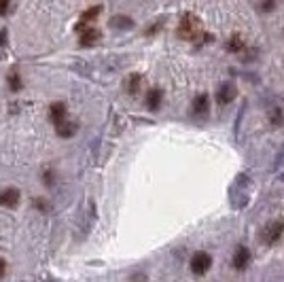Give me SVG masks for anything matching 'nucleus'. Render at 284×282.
Wrapping results in <instances>:
<instances>
[{
  "instance_id": "f257e3e1",
  "label": "nucleus",
  "mask_w": 284,
  "mask_h": 282,
  "mask_svg": "<svg viewBox=\"0 0 284 282\" xmlns=\"http://www.w3.org/2000/svg\"><path fill=\"white\" fill-rule=\"evenodd\" d=\"M178 36L183 40H198L201 34V21L195 13H184L181 17V23H178Z\"/></svg>"
},
{
  "instance_id": "7ed1b4c3",
  "label": "nucleus",
  "mask_w": 284,
  "mask_h": 282,
  "mask_svg": "<svg viewBox=\"0 0 284 282\" xmlns=\"http://www.w3.org/2000/svg\"><path fill=\"white\" fill-rule=\"evenodd\" d=\"M282 233H284V221L282 219H278V221H271L267 227L263 229V242L265 244H276L278 240L282 238Z\"/></svg>"
},
{
  "instance_id": "9b49d317",
  "label": "nucleus",
  "mask_w": 284,
  "mask_h": 282,
  "mask_svg": "<svg viewBox=\"0 0 284 282\" xmlns=\"http://www.w3.org/2000/svg\"><path fill=\"white\" fill-rule=\"evenodd\" d=\"M225 49L231 51V53H240V51H244L246 49V43H244V38H242V34L240 32L231 34L229 40L225 43Z\"/></svg>"
},
{
  "instance_id": "2eb2a0df",
  "label": "nucleus",
  "mask_w": 284,
  "mask_h": 282,
  "mask_svg": "<svg viewBox=\"0 0 284 282\" xmlns=\"http://www.w3.org/2000/svg\"><path fill=\"white\" fill-rule=\"evenodd\" d=\"M113 28H132V19L127 15H115L111 19Z\"/></svg>"
},
{
  "instance_id": "39448f33",
  "label": "nucleus",
  "mask_w": 284,
  "mask_h": 282,
  "mask_svg": "<svg viewBox=\"0 0 284 282\" xmlns=\"http://www.w3.org/2000/svg\"><path fill=\"white\" fill-rule=\"evenodd\" d=\"M237 98V87L234 83H223L217 91V102L218 104H229Z\"/></svg>"
},
{
  "instance_id": "ddd939ff",
  "label": "nucleus",
  "mask_w": 284,
  "mask_h": 282,
  "mask_svg": "<svg viewBox=\"0 0 284 282\" xmlns=\"http://www.w3.org/2000/svg\"><path fill=\"white\" fill-rule=\"evenodd\" d=\"M140 85H142V76L136 74V72H132L125 79V91L127 93H138V91H140Z\"/></svg>"
},
{
  "instance_id": "a211bd4d",
  "label": "nucleus",
  "mask_w": 284,
  "mask_h": 282,
  "mask_svg": "<svg viewBox=\"0 0 284 282\" xmlns=\"http://www.w3.org/2000/svg\"><path fill=\"white\" fill-rule=\"evenodd\" d=\"M4 269H7V263H4V259H0V276H4Z\"/></svg>"
},
{
  "instance_id": "9d476101",
  "label": "nucleus",
  "mask_w": 284,
  "mask_h": 282,
  "mask_svg": "<svg viewBox=\"0 0 284 282\" xmlns=\"http://www.w3.org/2000/svg\"><path fill=\"white\" fill-rule=\"evenodd\" d=\"M102 38V34L100 30H96V28H87V30L81 32V38H79V43L83 45V47H94L98 40Z\"/></svg>"
},
{
  "instance_id": "0eeeda50",
  "label": "nucleus",
  "mask_w": 284,
  "mask_h": 282,
  "mask_svg": "<svg viewBox=\"0 0 284 282\" xmlns=\"http://www.w3.org/2000/svg\"><path fill=\"white\" fill-rule=\"evenodd\" d=\"M17 204H19V191H17V189L9 187V189L0 191V206H4V208H17Z\"/></svg>"
},
{
  "instance_id": "1a4fd4ad",
  "label": "nucleus",
  "mask_w": 284,
  "mask_h": 282,
  "mask_svg": "<svg viewBox=\"0 0 284 282\" xmlns=\"http://www.w3.org/2000/svg\"><path fill=\"white\" fill-rule=\"evenodd\" d=\"M100 13H102V7H100V4H96V7L87 9L85 13L81 15V21L77 23V30H79V32H83V28L87 30V23H91V21H94V19H96V17L100 15Z\"/></svg>"
},
{
  "instance_id": "20e7f679",
  "label": "nucleus",
  "mask_w": 284,
  "mask_h": 282,
  "mask_svg": "<svg viewBox=\"0 0 284 282\" xmlns=\"http://www.w3.org/2000/svg\"><path fill=\"white\" fill-rule=\"evenodd\" d=\"M208 110H210V96H208V93L195 96L193 102H191V115L193 117H206Z\"/></svg>"
},
{
  "instance_id": "aec40b11",
  "label": "nucleus",
  "mask_w": 284,
  "mask_h": 282,
  "mask_svg": "<svg viewBox=\"0 0 284 282\" xmlns=\"http://www.w3.org/2000/svg\"><path fill=\"white\" fill-rule=\"evenodd\" d=\"M7 9H9V4H7V2H0V13H4Z\"/></svg>"
},
{
  "instance_id": "6ab92c4d",
  "label": "nucleus",
  "mask_w": 284,
  "mask_h": 282,
  "mask_svg": "<svg viewBox=\"0 0 284 282\" xmlns=\"http://www.w3.org/2000/svg\"><path fill=\"white\" fill-rule=\"evenodd\" d=\"M261 9H263V11H271V9H274V2H265Z\"/></svg>"
},
{
  "instance_id": "4468645a",
  "label": "nucleus",
  "mask_w": 284,
  "mask_h": 282,
  "mask_svg": "<svg viewBox=\"0 0 284 282\" xmlns=\"http://www.w3.org/2000/svg\"><path fill=\"white\" fill-rule=\"evenodd\" d=\"M77 123H74V121H64V123H60V125H57L55 127V130H57V136H62V138H70V136H74V132H77Z\"/></svg>"
},
{
  "instance_id": "6e6552de",
  "label": "nucleus",
  "mask_w": 284,
  "mask_h": 282,
  "mask_svg": "<svg viewBox=\"0 0 284 282\" xmlns=\"http://www.w3.org/2000/svg\"><path fill=\"white\" fill-rule=\"evenodd\" d=\"M49 119L51 123L57 127L60 123L66 121V104L64 102H55V104H51L49 106Z\"/></svg>"
},
{
  "instance_id": "dca6fc26",
  "label": "nucleus",
  "mask_w": 284,
  "mask_h": 282,
  "mask_svg": "<svg viewBox=\"0 0 284 282\" xmlns=\"http://www.w3.org/2000/svg\"><path fill=\"white\" fill-rule=\"evenodd\" d=\"M269 119H271V125H282V123H284L282 110H280V108H274V110L269 113Z\"/></svg>"
},
{
  "instance_id": "f8f14e48",
  "label": "nucleus",
  "mask_w": 284,
  "mask_h": 282,
  "mask_svg": "<svg viewBox=\"0 0 284 282\" xmlns=\"http://www.w3.org/2000/svg\"><path fill=\"white\" fill-rule=\"evenodd\" d=\"M161 100H164V91L159 87H153V89L147 91V108L149 110H157L161 106Z\"/></svg>"
},
{
  "instance_id": "f3484780",
  "label": "nucleus",
  "mask_w": 284,
  "mask_h": 282,
  "mask_svg": "<svg viewBox=\"0 0 284 282\" xmlns=\"http://www.w3.org/2000/svg\"><path fill=\"white\" fill-rule=\"evenodd\" d=\"M9 83H11V89H19V76H17L15 72H11Z\"/></svg>"
},
{
  "instance_id": "423d86ee",
  "label": "nucleus",
  "mask_w": 284,
  "mask_h": 282,
  "mask_svg": "<svg viewBox=\"0 0 284 282\" xmlns=\"http://www.w3.org/2000/svg\"><path fill=\"white\" fill-rule=\"evenodd\" d=\"M248 263H251V250H248L246 246H237L235 255H234V267L237 272H244L248 267Z\"/></svg>"
},
{
  "instance_id": "f03ea898",
  "label": "nucleus",
  "mask_w": 284,
  "mask_h": 282,
  "mask_svg": "<svg viewBox=\"0 0 284 282\" xmlns=\"http://www.w3.org/2000/svg\"><path fill=\"white\" fill-rule=\"evenodd\" d=\"M189 265H191V272H193V274L204 276L208 269H210V265H212V257L208 255L206 250H198V252H193Z\"/></svg>"
}]
</instances>
